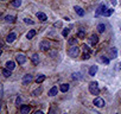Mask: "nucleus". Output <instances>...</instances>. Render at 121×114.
<instances>
[{"mask_svg": "<svg viewBox=\"0 0 121 114\" xmlns=\"http://www.w3.org/2000/svg\"><path fill=\"white\" fill-rule=\"evenodd\" d=\"M78 53H80V48L77 45H71L68 50V55L70 57H73V58H76V57L78 56Z\"/></svg>", "mask_w": 121, "mask_h": 114, "instance_id": "f257e3e1", "label": "nucleus"}, {"mask_svg": "<svg viewBox=\"0 0 121 114\" xmlns=\"http://www.w3.org/2000/svg\"><path fill=\"white\" fill-rule=\"evenodd\" d=\"M89 92L93 95H99L100 94V89H99L97 82H90V84H89Z\"/></svg>", "mask_w": 121, "mask_h": 114, "instance_id": "f03ea898", "label": "nucleus"}, {"mask_svg": "<svg viewBox=\"0 0 121 114\" xmlns=\"http://www.w3.org/2000/svg\"><path fill=\"white\" fill-rule=\"evenodd\" d=\"M108 9H107V6L104 5V4H101L100 6H99V9H97V11L95 12V17H100V16H104V13H106V11H107Z\"/></svg>", "mask_w": 121, "mask_h": 114, "instance_id": "7ed1b4c3", "label": "nucleus"}, {"mask_svg": "<svg viewBox=\"0 0 121 114\" xmlns=\"http://www.w3.org/2000/svg\"><path fill=\"white\" fill-rule=\"evenodd\" d=\"M50 46H51V44H50L49 40H43V42H40V44H39V48H40V50H43V51H48V50L50 49Z\"/></svg>", "mask_w": 121, "mask_h": 114, "instance_id": "20e7f679", "label": "nucleus"}, {"mask_svg": "<svg viewBox=\"0 0 121 114\" xmlns=\"http://www.w3.org/2000/svg\"><path fill=\"white\" fill-rule=\"evenodd\" d=\"M16 60H17V62H18L19 64H24V63L26 62V56L23 55V53H18V55L16 56Z\"/></svg>", "mask_w": 121, "mask_h": 114, "instance_id": "39448f33", "label": "nucleus"}, {"mask_svg": "<svg viewBox=\"0 0 121 114\" xmlns=\"http://www.w3.org/2000/svg\"><path fill=\"white\" fill-rule=\"evenodd\" d=\"M94 105H95L96 107L101 108V107L104 106V100L101 99V97H95V99H94Z\"/></svg>", "mask_w": 121, "mask_h": 114, "instance_id": "423d86ee", "label": "nucleus"}, {"mask_svg": "<svg viewBox=\"0 0 121 114\" xmlns=\"http://www.w3.org/2000/svg\"><path fill=\"white\" fill-rule=\"evenodd\" d=\"M16 38H17V35H16L14 32H11V33H9V35H7L6 42H7V43H12V42H14V40H16Z\"/></svg>", "mask_w": 121, "mask_h": 114, "instance_id": "0eeeda50", "label": "nucleus"}, {"mask_svg": "<svg viewBox=\"0 0 121 114\" xmlns=\"http://www.w3.org/2000/svg\"><path fill=\"white\" fill-rule=\"evenodd\" d=\"M32 80H33L32 75H31V74H26V75L23 77V83H24V84H27V83L32 82Z\"/></svg>", "mask_w": 121, "mask_h": 114, "instance_id": "6e6552de", "label": "nucleus"}, {"mask_svg": "<svg viewBox=\"0 0 121 114\" xmlns=\"http://www.w3.org/2000/svg\"><path fill=\"white\" fill-rule=\"evenodd\" d=\"M36 17H37L40 22H45V20L48 19L46 14H45V13H43V12H37V13H36Z\"/></svg>", "mask_w": 121, "mask_h": 114, "instance_id": "1a4fd4ad", "label": "nucleus"}, {"mask_svg": "<svg viewBox=\"0 0 121 114\" xmlns=\"http://www.w3.org/2000/svg\"><path fill=\"white\" fill-rule=\"evenodd\" d=\"M97 42H99V37H97V35H91V36L89 37V43H90L91 45H95Z\"/></svg>", "mask_w": 121, "mask_h": 114, "instance_id": "9d476101", "label": "nucleus"}, {"mask_svg": "<svg viewBox=\"0 0 121 114\" xmlns=\"http://www.w3.org/2000/svg\"><path fill=\"white\" fill-rule=\"evenodd\" d=\"M20 112H22L23 114H29V113L31 112V107H30V106H25V105H23V106L20 107Z\"/></svg>", "mask_w": 121, "mask_h": 114, "instance_id": "9b49d317", "label": "nucleus"}, {"mask_svg": "<svg viewBox=\"0 0 121 114\" xmlns=\"http://www.w3.org/2000/svg\"><path fill=\"white\" fill-rule=\"evenodd\" d=\"M74 10H75V12H76L80 17H83V16H84V11H83L82 7H80V6H75Z\"/></svg>", "mask_w": 121, "mask_h": 114, "instance_id": "f8f14e48", "label": "nucleus"}, {"mask_svg": "<svg viewBox=\"0 0 121 114\" xmlns=\"http://www.w3.org/2000/svg\"><path fill=\"white\" fill-rule=\"evenodd\" d=\"M5 67H6L7 69H10V70H13V69L16 68V64H14V62H12V61H7Z\"/></svg>", "mask_w": 121, "mask_h": 114, "instance_id": "ddd939ff", "label": "nucleus"}, {"mask_svg": "<svg viewBox=\"0 0 121 114\" xmlns=\"http://www.w3.org/2000/svg\"><path fill=\"white\" fill-rule=\"evenodd\" d=\"M97 67L96 66H93V67H90V69H89V75L90 76H95V74L97 73Z\"/></svg>", "mask_w": 121, "mask_h": 114, "instance_id": "4468645a", "label": "nucleus"}, {"mask_svg": "<svg viewBox=\"0 0 121 114\" xmlns=\"http://www.w3.org/2000/svg\"><path fill=\"white\" fill-rule=\"evenodd\" d=\"M5 22L6 23H14L16 22V17L14 16H6L5 17Z\"/></svg>", "mask_w": 121, "mask_h": 114, "instance_id": "2eb2a0df", "label": "nucleus"}, {"mask_svg": "<svg viewBox=\"0 0 121 114\" xmlns=\"http://www.w3.org/2000/svg\"><path fill=\"white\" fill-rule=\"evenodd\" d=\"M57 93H58L57 87H52V88L49 90V95H50V96H55V95H57Z\"/></svg>", "mask_w": 121, "mask_h": 114, "instance_id": "dca6fc26", "label": "nucleus"}, {"mask_svg": "<svg viewBox=\"0 0 121 114\" xmlns=\"http://www.w3.org/2000/svg\"><path fill=\"white\" fill-rule=\"evenodd\" d=\"M68 90H69V84H68V83H63V84H60V92L67 93Z\"/></svg>", "mask_w": 121, "mask_h": 114, "instance_id": "f3484780", "label": "nucleus"}, {"mask_svg": "<svg viewBox=\"0 0 121 114\" xmlns=\"http://www.w3.org/2000/svg\"><path fill=\"white\" fill-rule=\"evenodd\" d=\"M11 74H12V70H10V69H7V68H4V69H3V75H4L5 77L11 76Z\"/></svg>", "mask_w": 121, "mask_h": 114, "instance_id": "a211bd4d", "label": "nucleus"}, {"mask_svg": "<svg viewBox=\"0 0 121 114\" xmlns=\"http://www.w3.org/2000/svg\"><path fill=\"white\" fill-rule=\"evenodd\" d=\"M44 80H45V76H44L43 74H40V75L37 76V79H36V83H37V84H38V83H42Z\"/></svg>", "mask_w": 121, "mask_h": 114, "instance_id": "6ab92c4d", "label": "nucleus"}, {"mask_svg": "<svg viewBox=\"0 0 121 114\" xmlns=\"http://www.w3.org/2000/svg\"><path fill=\"white\" fill-rule=\"evenodd\" d=\"M11 5L14 6V7H19L22 5V0H12L11 1Z\"/></svg>", "mask_w": 121, "mask_h": 114, "instance_id": "aec40b11", "label": "nucleus"}, {"mask_svg": "<svg viewBox=\"0 0 121 114\" xmlns=\"http://www.w3.org/2000/svg\"><path fill=\"white\" fill-rule=\"evenodd\" d=\"M35 36H36V31H35V30H31V31H29V32H27L26 38H27V39H31V38H33Z\"/></svg>", "mask_w": 121, "mask_h": 114, "instance_id": "412c9836", "label": "nucleus"}, {"mask_svg": "<svg viewBox=\"0 0 121 114\" xmlns=\"http://www.w3.org/2000/svg\"><path fill=\"white\" fill-rule=\"evenodd\" d=\"M117 56V51L115 48H112L110 49V58H115V57Z\"/></svg>", "mask_w": 121, "mask_h": 114, "instance_id": "4be33fe9", "label": "nucleus"}, {"mask_svg": "<svg viewBox=\"0 0 121 114\" xmlns=\"http://www.w3.org/2000/svg\"><path fill=\"white\" fill-rule=\"evenodd\" d=\"M31 60H32V62H33L35 64H38V62H39V56H38L37 53H35V55L31 57Z\"/></svg>", "mask_w": 121, "mask_h": 114, "instance_id": "5701e85b", "label": "nucleus"}, {"mask_svg": "<svg viewBox=\"0 0 121 114\" xmlns=\"http://www.w3.org/2000/svg\"><path fill=\"white\" fill-rule=\"evenodd\" d=\"M104 30H106V25H104V24H99V25H97V31H99L100 33L104 32Z\"/></svg>", "mask_w": 121, "mask_h": 114, "instance_id": "b1692460", "label": "nucleus"}, {"mask_svg": "<svg viewBox=\"0 0 121 114\" xmlns=\"http://www.w3.org/2000/svg\"><path fill=\"white\" fill-rule=\"evenodd\" d=\"M100 61H101L102 63H104V64H109V58H107L106 56H101V57H100Z\"/></svg>", "mask_w": 121, "mask_h": 114, "instance_id": "393cba45", "label": "nucleus"}, {"mask_svg": "<svg viewBox=\"0 0 121 114\" xmlns=\"http://www.w3.org/2000/svg\"><path fill=\"white\" fill-rule=\"evenodd\" d=\"M77 36H78V38H86V32H84V30H83V29H81V30L78 31Z\"/></svg>", "mask_w": 121, "mask_h": 114, "instance_id": "a878e982", "label": "nucleus"}, {"mask_svg": "<svg viewBox=\"0 0 121 114\" xmlns=\"http://www.w3.org/2000/svg\"><path fill=\"white\" fill-rule=\"evenodd\" d=\"M82 49H83V51H84L86 53H90V49H89V46H88V45L83 44V45H82Z\"/></svg>", "mask_w": 121, "mask_h": 114, "instance_id": "bb28decb", "label": "nucleus"}, {"mask_svg": "<svg viewBox=\"0 0 121 114\" xmlns=\"http://www.w3.org/2000/svg\"><path fill=\"white\" fill-rule=\"evenodd\" d=\"M68 43H69V45H76V38H75V37L70 38V39L68 40Z\"/></svg>", "mask_w": 121, "mask_h": 114, "instance_id": "cd10ccee", "label": "nucleus"}, {"mask_svg": "<svg viewBox=\"0 0 121 114\" xmlns=\"http://www.w3.org/2000/svg\"><path fill=\"white\" fill-rule=\"evenodd\" d=\"M40 93H42V88H38V89H36V90H33V92H32V95H35V96H38Z\"/></svg>", "mask_w": 121, "mask_h": 114, "instance_id": "c85d7f7f", "label": "nucleus"}, {"mask_svg": "<svg viewBox=\"0 0 121 114\" xmlns=\"http://www.w3.org/2000/svg\"><path fill=\"white\" fill-rule=\"evenodd\" d=\"M114 12V10H112V9H108L107 11H106V13H104V17H109L112 13Z\"/></svg>", "mask_w": 121, "mask_h": 114, "instance_id": "c756f323", "label": "nucleus"}, {"mask_svg": "<svg viewBox=\"0 0 121 114\" xmlns=\"http://www.w3.org/2000/svg\"><path fill=\"white\" fill-rule=\"evenodd\" d=\"M24 22H25L26 24H30V25H33V24H35V22L31 20L30 18H24Z\"/></svg>", "mask_w": 121, "mask_h": 114, "instance_id": "7c9ffc66", "label": "nucleus"}, {"mask_svg": "<svg viewBox=\"0 0 121 114\" xmlns=\"http://www.w3.org/2000/svg\"><path fill=\"white\" fill-rule=\"evenodd\" d=\"M69 32H70V30H69V29H64V30H63V32H62V36H63V37H67V36L69 35Z\"/></svg>", "mask_w": 121, "mask_h": 114, "instance_id": "2f4dec72", "label": "nucleus"}, {"mask_svg": "<svg viewBox=\"0 0 121 114\" xmlns=\"http://www.w3.org/2000/svg\"><path fill=\"white\" fill-rule=\"evenodd\" d=\"M82 58H83V60H89V58H90V53H86V52H84Z\"/></svg>", "mask_w": 121, "mask_h": 114, "instance_id": "473e14b6", "label": "nucleus"}, {"mask_svg": "<svg viewBox=\"0 0 121 114\" xmlns=\"http://www.w3.org/2000/svg\"><path fill=\"white\" fill-rule=\"evenodd\" d=\"M20 103H22V97H20V96H18V97H17V100H16V105H18V106H19Z\"/></svg>", "mask_w": 121, "mask_h": 114, "instance_id": "72a5a7b5", "label": "nucleus"}, {"mask_svg": "<svg viewBox=\"0 0 121 114\" xmlns=\"http://www.w3.org/2000/svg\"><path fill=\"white\" fill-rule=\"evenodd\" d=\"M73 79H75V80L76 79H80V74H74L73 75Z\"/></svg>", "mask_w": 121, "mask_h": 114, "instance_id": "f704fd0d", "label": "nucleus"}, {"mask_svg": "<svg viewBox=\"0 0 121 114\" xmlns=\"http://www.w3.org/2000/svg\"><path fill=\"white\" fill-rule=\"evenodd\" d=\"M110 3H112V5H116V0H110Z\"/></svg>", "mask_w": 121, "mask_h": 114, "instance_id": "c9c22d12", "label": "nucleus"}, {"mask_svg": "<svg viewBox=\"0 0 121 114\" xmlns=\"http://www.w3.org/2000/svg\"><path fill=\"white\" fill-rule=\"evenodd\" d=\"M120 67H121V64L117 63V66H116V70H120Z\"/></svg>", "mask_w": 121, "mask_h": 114, "instance_id": "e433bc0d", "label": "nucleus"}]
</instances>
